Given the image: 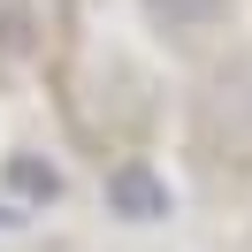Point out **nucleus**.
Masks as SVG:
<instances>
[{"label": "nucleus", "mask_w": 252, "mask_h": 252, "mask_svg": "<svg viewBox=\"0 0 252 252\" xmlns=\"http://www.w3.org/2000/svg\"><path fill=\"white\" fill-rule=\"evenodd\" d=\"M107 206L130 214V221H160L168 214V184H160L153 168H115L107 176Z\"/></svg>", "instance_id": "1"}, {"label": "nucleus", "mask_w": 252, "mask_h": 252, "mask_svg": "<svg viewBox=\"0 0 252 252\" xmlns=\"http://www.w3.org/2000/svg\"><path fill=\"white\" fill-rule=\"evenodd\" d=\"M229 0H145V16L168 23V31H199V23H214Z\"/></svg>", "instance_id": "2"}, {"label": "nucleus", "mask_w": 252, "mask_h": 252, "mask_svg": "<svg viewBox=\"0 0 252 252\" xmlns=\"http://www.w3.org/2000/svg\"><path fill=\"white\" fill-rule=\"evenodd\" d=\"M8 176H16V191H31V199H54V191H62V176L38 168V160H8Z\"/></svg>", "instance_id": "3"}, {"label": "nucleus", "mask_w": 252, "mask_h": 252, "mask_svg": "<svg viewBox=\"0 0 252 252\" xmlns=\"http://www.w3.org/2000/svg\"><path fill=\"white\" fill-rule=\"evenodd\" d=\"M16 221H23V214H8V206H0V237H8V229H16Z\"/></svg>", "instance_id": "4"}]
</instances>
